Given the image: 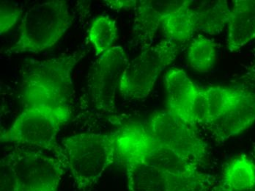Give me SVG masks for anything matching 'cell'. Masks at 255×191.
Here are the masks:
<instances>
[{"instance_id": "obj_1", "label": "cell", "mask_w": 255, "mask_h": 191, "mask_svg": "<svg viewBox=\"0 0 255 191\" xmlns=\"http://www.w3.org/2000/svg\"><path fill=\"white\" fill-rule=\"evenodd\" d=\"M118 131L82 133L63 138L59 159L74 179L78 191H91L117 158Z\"/></svg>"}, {"instance_id": "obj_2", "label": "cell", "mask_w": 255, "mask_h": 191, "mask_svg": "<svg viewBox=\"0 0 255 191\" xmlns=\"http://www.w3.org/2000/svg\"><path fill=\"white\" fill-rule=\"evenodd\" d=\"M86 53V49H78L68 55L26 63L21 82L24 106L68 105L73 70Z\"/></svg>"}, {"instance_id": "obj_3", "label": "cell", "mask_w": 255, "mask_h": 191, "mask_svg": "<svg viewBox=\"0 0 255 191\" xmlns=\"http://www.w3.org/2000/svg\"><path fill=\"white\" fill-rule=\"evenodd\" d=\"M117 158L139 160L178 178L202 179L210 175L155 141L146 126L139 124H130L118 130Z\"/></svg>"}, {"instance_id": "obj_4", "label": "cell", "mask_w": 255, "mask_h": 191, "mask_svg": "<svg viewBox=\"0 0 255 191\" xmlns=\"http://www.w3.org/2000/svg\"><path fill=\"white\" fill-rule=\"evenodd\" d=\"M71 23L72 16L65 1L34 4L21 20L18 41L5 53H38L49 49L60 41Z\"/></svg>"}, {"instance_id": "obj_5", "label": "cell", "mask_w": 255, "mask_h": 191, "mask_svg": "<svg viewBox=\"0 0 255 191\" xmlns=\"http://www.w3.org/2000/svg\"><path fill=\"white\" fill-rule=\"evenodd\" d=\"M68 105L24 106L11 127L1 135V142L24 144L54 152L60 158L61 149L57 137L71 119Z\"/></svg>"}, {"instance_id": "obj_6", "label": "cell", "mask_w": 255, "mask_h": 191, "mask_svg": "<svg viewBox=\"0 0 255 191\" xmlns=\"http://www.w3.org/2000/svg\"><path fill=\"white\" fill-rule=\"evenodd\" d=\"M178 44L169 39L164 40L146 48L127 63L120 80L121 95L138 100L150 95L158 76L178 56Z\"/></svg>"}, {"instance_id": "obj_7", "label": "cell", "mask_w": 255, "mask_h": 191, "mask_svg": "<svg viewBox=\"0 0 255 191\" xmlns=\"http://www.w3.org/2000/svg\"><path fill=\"white\" fill-rule=\"evenodd\" d=\"M13 171L15 191H57L65 172L57 157L16 148L5 155Z\"/></svg>"}, {"instance_id": "obj_8", "label": "cell", "mask_w": 255, "mask_h": 191, "mask_svg": "<svg viewBox=\"0 0 255 191\" xmlns=\"http://www.w3.org/2000/svg\"><path fill=\"white\" fill-rule=\"evenodd\" d=\"M147 130L159 144L196 166L206 161L208 147L195 130L169 110L155 112L150 116Z\"/></svg>"}, {"instance_id": "obj_9", "label": "cell", "mask_w": 255, "mask_h": 191, "mask_svg": "<svg viewBox=\"0 0 255 191\" xmlns=\"http://www.w3.org/2000/svg\"><path fill=\"white\" fill-rule=\"evenodd\" d=\"M127 171L128 191H210L217 179L210 175L202 179L178 178L139 161L119 158Z\"/></svg>"}, {"instance_id": "obj_10", "label": "cell", "mask_w": 255, "mask_h": 191, "mask_svg": "<svg viewBox=\"0 0 255 191\" xmlns=\"http://www.w3.org/2000/svg\"><path fill=\"white\" fill-rule=\"evenodd\" d=\"M127 61L124 48L113 46L95 62L89 74L88 87L92 102L98 109H114L116 90Z\"/></svg>"}, {"instance_id": "obj_11", "label": "cell", "mask_w": 255, "mask_h": 191, "mask_svg": "<svg viewBox=\"0 0 255 191\" xmlns=\"http://www.w3.org/2000/svg\"><path fill=\"white\" fill-rule=\"evenodd\" d=\"M183 1H137L135 7L133 35L136 44L147 48L164 17L181 5Z\"/></svg>"}, {"instance_id": "obj_12", "label": "cell", "mask_w": 255, "mask_h": 191, "mask_svg": "<svg viewBox=\"0 0 255 191\" xmlns=\"http://www.w3.org/2000/svg\"><path fill=\"white\" fill-rule=\"evenodd\" d=\"M164 83L167 94L166 110L194 126L192 107L200 88L191 81L183 70L179 68H172L166 72Z\"/></svg>"}, {"instance_id": "obj_13", "label": "cell", "mask_w": 255, "mask_h": 191, "mask_svg": "<svg viewBox=\"0 0 255 191\" xmlns=\"http://www.w3.org/2000/svg\"><path fill=\"white\" fill-rule=\"evenodd\" d=\"M255 122V93L250 92L219 119L205 127L218 143L245 131Z\"/></svg>"}, {"instance_id": "obj_14", "label": "cell", "mask_w": 255, "mask_h": 191, "mask_svg": "<svg viewBox=\"0 0 255 191\" xmlns=\"http://www.w3.org/2000/svg\"><path fill=\"white\" fill-rule=\"evenodd\" d=\"M228 27L227 46L231 52L255 39V11L250 1H234Z\"/></svg>"}, {"instance_id": "obj_15", "label": "cell", "mask_w": 255, "mask_h": 191, "mask_svg": "<svg viewBox=\"0 0 255 191\" xmlns=\"http://www.w3.org/2000/svg\"><path fill=\"white\" fill-rule=\"evenodd\" d=\"M196 31L208 35H217L223 31L229 22L230 10L225 0L203 1L192 8Z\"/></svg>"}, {"instance_id": "obj_16", "label": "cell", "mask_w": 255, "mask_h": 191, "mask_svg": "<svg viewBox=\"0 0 255 191\" xmlns=\"http://www.w3.org/2000/svg\"><path fill=\"white\" fill-rule=\"evenodd\" d=\"M200 89L208 108L207 125L219 119L251 92L245 88L230 87H208Z\"/></svg>"}, {"instance_id": "obj_17", "label": "cell", "mask_w": 255, "mask_h": 191, "mask_svg": "<svg viewBox=\"0 0 255 191\" xmlns=\"http://www.w3.org/2000/svg\"><path fill=\"white\" fill-rule=\"evenodd\" d=\"M193 1H183L181 5L164 17L162 27L167 39L185 43L196 32L194 13L191 7Z\"/></svg>"}, {"instance_id": "obj_18", "label": "cell", "mask_w": 255, "mask_h": 191, "mask_svg": "<svg viewBox=\"0 0 255 191\" xmlns=\"http://www.w3.org/2000/svg\"><path fill=\"white\" fill-rule=\"evenodd\" d=\"M221 182L230 191H250L255 186V164L251 157L242 155L224 170Z\"/></svg>"}, {"instance_id": "obj_19", "label": "cell", "mask_w": 255, "mask_h": 191, "mask_svg": "<svg viewBox=\"0 0 255 191\" xmlns=\"http://www.w3.org/2000/svg\"><path fill=\"white\" fill-rule=\"evenodd\" d=\"M187 58L193 69L200 73L209 72L215 64L217 44L212 40L199 35L191 42Z\"/></svg>"}, {"instance_id": "obj_20", "label": "cell", "mask_w": 255, "mask_h": 191, "mask_svg": "<svg viewBox=\"0 0 255 191\" xmlns=\"http://www.w3.org/2000/svg\"><path fill=\"white\" fill-rule=\"evenodd\" d=\"M118 33L116 21L111 17L102 15L93 19L89 29V39L98 55L113 47Z\"/></svg>"}, {"instance_id": "obj_21", "label": "cell", "mask_w": 255, "mask_h": 191, "mask_svg": "<svg viewBox=\"0 0 255 191\" xmlns=\"http://www.w3.org/2000/svg\"><path fill=\"white\" fill-rule=\"evenodd\" d=\"M22 10L9 3H1V21H0V32L1 35L8 32L15 25Z\"/></svg>"}, {"instance_id": "obj_22", "label": "cell", "mask_w": 255, "mask_h": 191, "mask_svg": "<svg viewBox=\"0 0 255 191\" xmlns=\"http://www.w3.org/2000/svg\"><path fill=\"white\" fill-rule=\"evenodd\" d=\"M0 191H15L13 171L5 157L0 163Z\"/></svg>"}, {"instance_id": "obj_23", "label": "cell", "mask_w": 255, "mask_h": 191, "mask_svg": "<svg viewBox=\"0 0 255 191\" xmlns=\"http://www.w3.org/2000/svg\"><path fill=\"white\" fill-rule=\"evenodd\" d=\"M239 80L242 85L255 89V56L253 63L247 68Z\"/></svg>"}, {"instance_id": "obj_24", "label": "cell", "mask_w": 255, "mask_h": 191, "mask_svg": "<svg viewBox=\"0 0 255 191\" xmlns=\"http://www.w3.org/2000/svg\"><path fill=\"white\" fill-rule=\"evenodd\" d=\"M105 4L108 6L110 8L113 10H128L130 8H135L136 4H137V1L136 0H128V1H104Z\"/></svg>"}, {"instance_id": "obj_25", "label": "cell", "mask_w": 255, "mask_h": 191, "mask_svg": "<svg viewBox=\"0 0 255 191\" xmlns=\"http://www.w3.org/2000/svg\"><path fill=\"white\" fill-rule=\"evenodd\" d=\"M210 191H230L229 189H227L225 186H224L223 183L222 182H219L218 184L216 185L212 189H211Z\"/></svg>"}, {"instance_id": "obj_26", "label": "cell", "mask_w": 255, "mask_h": 191, "mask_svg": "<svg viewBox=\"0 0 255 191\" xmlns=\"http://www.w3.org/2000/svg\"><path fill=\"white\" fill-rule=\"evenodd\" d=\"M251 158L252 159H253V161H254L255 164V144H254V146H253V152H252ZM250 191H255V187L253 188V190H251Z\"/></svg>"}, {"instance_id": "obj_27", "label": "cell", "mask_w": 255, "mask_h": 191, "mask_svg": "<svg viewBox=\"0 0 255 191\" xmlns=\"http://www.w3.org/2000/svg\"><path fill=\"white\" fill-rule=\"evenodd\" d=\"M250 4H251L253 10H254L255 11V1H250Z\"/></svg>"}]
</instances>
